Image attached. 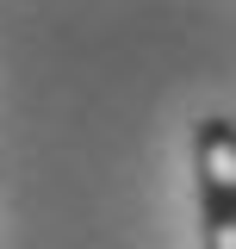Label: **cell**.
<instances>
[{
  "instance_id": "6da1fadb",
  "label": "cell",
  "mask_w": 236,
  "mask_h": 249,
  "mask_svg": "<svg viewBox=\"0 0 236 249\" xmlns=\"http://www.w3.org/2000/svg\"><path fill=\"white\" fill-rule=\"evenodd\" d=\"M193 168H199V218H205V249H236V124L205 119L193 137Z\"/></svg>"
}]
</instances>
